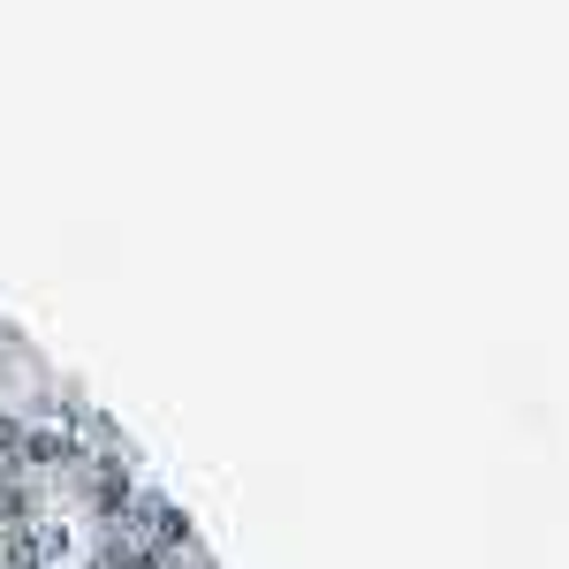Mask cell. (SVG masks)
Wrapping results in <instances>:
<instances>
[{"label":"cell","instance_id":"obj_1","mask_svg":"<svg viewBox=\"0 0 569 569\" xmlns=\"http://www.w3.org/2000/svg\"><path fill=\"white\" fill-rule=\"evenodd\" d=\"M91 501H99V517H122V501H130V479H122V463H114V456L99 463V479H91Z\"/></svg>","mask_w":569,"mask_h":569},{"label":"cell","instance_id":"obj_2","mask_svg":"<svg viewBox=\"0 0 569 569\" xmlns=\"http://www.w3.org/2000/svg\"><path fill=\"white\" fill-rule=\"evenodd\" d=\"M23 448H31V463H69V456H77V440H69V433H31Z\"/></svg>","mask_w":569,"mask_h":569}]
</instances>
